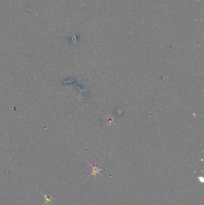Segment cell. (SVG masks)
I'll return each mask as SVG.
<instances>
[{
    "label": "cell",
    "instance_id": "cell-1",
    "mask_svg": "<svg viewBox=\"0 0 204 205\" xmlns=\"http://www.w3.org/2000/svg\"><path fill=\"white\" fill-rule=\"evenodd\" d=\"M93 173H94V174H95V173H98L99 171L100 170L98 168H97V167H93Z\"/></svg>",
    "mask_w": 204,
    "mask_h": 205
}]
</instances>
